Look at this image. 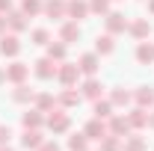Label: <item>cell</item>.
I'll list each match as a JSON object with an SVG mask.
<instances>
[{
  "label": "cell",
  "mask_w": 154,
  "mask_h": 151,
  "mask_svg": "<svg viewBox=\"0 0 154 151\" xmlns=\"http://www.w3.org/2000/svg\"><path fill=\"white\" fill-rule=\"evenodd\" d=\"M45 125H48L54 133H65L68 128H71V116L65 113V110H57V107H54L51 116H45Z\"/></svg>",
  "instance_id": "cell-1"
},
{
  "label": "cell",
  "mask_w": 154,
  "mask_h": 151,
  "mask_svg": "<svg viewBox=\"0 0 154 151\" xmlns=\"http://www.w3.org/2000/svg\"><path fill=\"white\" fill-rule=\"evenodd\" d=\"M57 68L59 65H54L51 57H42V59L33 62V74H36L38 80H54V77H57Z\"/></svg>",
  "instance_id": "cell-2"
},
{
  "label": "cell",
  "mask_w": 154,
  "mask_h": 151,
  "mask_svg": "<svg viewBox=\"0 0 154 151\" xmlns=\"http://www.w3.org/2000/svg\"><path fill=\"white\" fill-rule=\"evenodd\" d=\"M77 77H80V65H77V62H62L57 68V80L62 86H74Z\"/></svg>",
  "instance_id": "cell-3"
},
{
  "label": "cell",
  "mask_w": 154,
  "mask_h": 151,
  "mask_svg": "<svg viewBox=\"0 0 154 151\" xmlns=\"http://www.w3.org/2000/svg\"><path fill=\"white\" fill-rule=\"evenodd\" d=\"M104 21H107V33H110V36L125 33V30H128V24H131L122 12H107V15H104Z\"/></svg>",
  "instance_id": "cell-4"
},
{
  "label": "cell",
  "mask_w": 154,
  "mask_h": 151,
  "mask_svg": "<svg viewBox=\"0 0 154 151\" xmlns=\"http://www.w3.org/2000/svg\"><path fill=\"white\" fill-rule=\"evenodd\" d=\"M83 133H86V139L101 142L110 131H107V122H104V119H89V122H86V128H83Z\"/></svg>",
  "instance_id": "cell-5"
},
{
  "label": "cell",
  "mask_w": 154,
  "mask_h": 151,
  "mask_svg": "<svg viewBox=\"0 0 154 151\" xmlns=\"http://www.w3.org/2000/svg\"><path fill=\"white\" fill-rule=\"evenodd\" d=\"M128 33H131L136 42H145V39L151 36V21H148V18H136V21H131V24H128Z\"/></svg>",
  "instance_id": "cell-6"
},
{
  "label": "cell",
  "mask_w": 154,
  "mask_h": 151,
  "mask_svg": "<svg viewBox=\"0 0 154 151\" xmlns=\"http://www.w3.org/2000/svg\"><path fill=\"white\" fill-rule=\"evenodd\" d=\"M42 12L48 18H68V0H45Z\"/></svg>",
  "instance_id": "cell-7"
},
{
  "label": "cell",
  "mask_w": 154,
  "mask_h": 151,
  "mask_svg": "<svg viewBox=\"0 0 154 151\" xmlns=\"http://www.w3.org/2000/svg\"><path fill=\"white\" fill-rule=\"evenodd\" d=\"M107 131L113 133V136H128L131 133V125H128V116H110L107 119Z\"/></svg>",
  "instance_id": "cell-8"
},
{
  "label": "cell",
  "mask_w": 154,
  "mask_h": 151,
  "mask_svg": "<svg viewBox=\"0 0 154 151\" xmlns=\"http://www.w3.org/2000/svg\"><path fill=\"white\" fill-rule=\"evenodd\" d=\"M77 65H80V74L95 77L98 68H101V59H98V54H83V57L77 59Z\"/></svg>",
  "instance_id": "cell-9"
},
{
  "label": "cell",
  "mask_w": 154,
  "mask_h": 151,
  "mask_svg": "<svg viewBox=\"0 0 154 151\" xmlns=\"http://www.w3.org/2000/svg\"><path fill=\"white\" fill-rule=\"evenodd\" d=\"M27 77H30V65H24V62L6 65V80H9V83H24Z\"/></svg>",
  "instance_id": "cell-10"
},
{
  "label": "cell",
  "mask_w": 154,
  "mask_h": 151,
  "mask_svg": "<svg viewBox=\"0 0 154 151\" xmlns=\"http://www.w3.org/2000/svg\"><path fill=\"white\" fill-rule=\"evenodd\" d=\"M83 98H89V101H98V98H101V95H104V83H101V80H98V77H86V80H83Z\"/></svg>",
  "instance_id": "cell-11"
},
{
  "label": "cell",
  "mask_w": 154,
  "mask_h": 151,
  "mask_svg": "<svg viewBox=\"0 0 154 151\" xmlns=\"http://www.w3.org/2000/svg\"><path fill=\"white\" fill-rule=\"evenodd\" d=\"M0 54H3V57H18V54H21V42H18L15 33L0 36Z\"/></svg>",
  "instance_id": "cell-12"
},
{
  "label": "cell",
  "mask_w": 154,
  "mask_h": 151,
  "mask_svg": "<svg viewBox=\"0 0 154 151\" xmlns=\"http://www.w3.org/2000/svg\"><path fill=\"white\" fill-rule=\"evenodd\" d=\"M80 39V24L77 21H65L62 27H59V42H65V45H71Z\"/></svg>",
  "instance_id": "cell-13"
},
{
  "label": "cell",
  "mask_w": 154,
  "mask_h": 151,
  "mask_svg": "<svg viewBox=\"0 0 154 151\" xmlns=\"http://www.w3.org/2000/svg\"><path fill=\"white\" fill-rule=\"evenodd\" d=\"M42 142H45V136L38 133V128H30V131H24V133H21V145H24L27 151H36Z\"/></svg>",
  "instance_id": "cell-14"
},
{
  "label": "cell",
  "mask_w": 154,
  "mask_h": 151,
  "mask_svg": "<svg viewBox=\"0 0 154 151\" xmlns=\"http://www.w3.org/2000/svg\"><path fill=\"white\" fill-rule=\"evenodd\" d=\"M86 15H89V3H86V0H68V18L71 21L80 24Z\"/></svg>",
  "instance_id": "cell-15"
},
{
  "label": "cell",
  "mask_w": 154,
  "mask_h": 151,
  "mask_svg": "<svg viewBox=\"0 0 154 151\" xmlns=\"http://www.w3.org/2000/svg\"><path fill=\"white\" fill-rule=\"evenodd\" d=\"M80 98H83V95L74 92V86H62V92H59L57 104H59V107H77V104H80Z\"/></svg>",
  "instance_id": "cell-16"
},
{
  "label": "cell",
  "mask_w": 154,
  "mask_h": 151,
  "mask_svg": "<svg viewBox=\"0 0 154 151\" xmlns=\"http://www.w3.org/2000/svg\"><path fill=\"white\" fill-rule=\"evenodd\" d=\"M128 125H131V131L145 128V125H148V113H145V107H134V110L128 113Z\"/></svg>",
  "instance_id": "cell-17"
},
{
  "label": "cell",
  "mask_w": 154,
  "mask_h": 151,
  "mask_svg": "<svg viewBox=\"0 0 154 151\" xmlns=\"http://www.w3.org/2000/svg\"><path fill=\"white\" fill-rule=\"evenodd\" d=\"M113 51H116V42H113L110 33H104V36L95 39V54H98V57H110Z\"/></svg>",
  "instance_id": "cell-18"
},
{
  "label": "cell",
  "mask_w": 154,
  "mask_h": 151,
  "mask_svg": "<svg viewBox=\"0 0 154 151\" xmlns=\"http://www.w3.org/2000/svg\"><path fill=\"white\" fill-rule=\"evenodd\" d=\"M136 107H154V86H139L134 92Z\"/></svg>",
  "instance_id": "cell-19"
},
{
  "label": "cell",
  "mask_w": 154,
  "mask_h": 151,
  "mask_svg": "<svg viewBox=\"0 0 154 151\" xmlns=\"http://www.w3.org/2000/svg\"><path fill=\"white\" fill-rule=\"evenodd\" d=\"M21 125H24V131H30V128H42V125H45L42 110H27V113L21 116Z\"/></svg>",
  "instance_id": "cell-20"
},
{
  "label": "cell",
  "mask_w": 154,
  "mask_h": 151,
  "mask_svg": "<svg viewBox=\"0 0 154 151\" xmlns=\"http://www.w3.org/2000/svg\"><path fill=\"white\" fill-rule=\"evenodd\" d=\"M136 62H139V65H151L154 62V45L139 42V45H136Z\"/></svg>",
  "instance_id": "cell-21"
},
{
  "label": "cell",
  "mask_w": 154,
  "mask_h": 151,
  "mask_svg": "<svg viewBox=\"0 0 154 151\" xmlns=\"http://www.w3.org/2000/svg\"><path fill=\"white\" fill-rule=\"evenodd\" d=\"M6 27H9L12 33H21V30H27L30 24H27V15H24V12H9V15H6Z\"/></svg>",
  "instance_id": "cell-22"
},
{
  "label": "cell",
  "mask_w": 154,
  "mask_h": 151,
  "mask_svg": "<svg viewBox=\"0 0 154 151\" xmlns=\"http://www.w3.org/2000/svg\"><path fill=\"white\" fill-rule=\"evenodd\" d=\"M36 98V92L27 86V83H15V89H12V101L15 104H27V101H33Z\"/></svg>",
  "instance_id": "cell-23"
},
{
  "label": "cell",
  "mask_w": 154,
  "mask_h": 151,
  "mask_svg": "<svg viewBox=\"0 0 154 151\" xmlns=\"http://www.w3.org/2000/svg\"><path fill=\"white\" fill-rule=\"evenodd\" d=\"M92 113H95V119H104V122H107V119L113 116V101H101V98L92 101Z\"/></svg>",
  "instance_id": "cell-24"
},
{
  "label": "cell",
  "mask_w": 154,
  "mask_h": 151,
  "mask_svg": "<svg viewBox=\"0 0 154 151\" xmlns=\"http://www.w3.org/2000/svg\"><path fill=\"white\" fill-rule=\"evenodd\" d=\"M110 101H113V107H128V104L134 101V92H128V89L116 86V89H113V95H110Z\"/></svg>",
  "instance_id": "cell-25"
},
{
  "label": "cell",
  "mask_w": 154,
  "mask_h": 151,
  "mask_svg": "<svg viewBox=\"0 0 154 151\" xmlns=\"http://www.w3.org/2000/svg\"><path fill=\"white\" fill-rule=\"evenodd\" d=\"M33 101H36V110H42V113H51V110L57 107V98H54V95H48V92H38Z\"/></svg>",
  "instance_id": "cell-26"
},
{
  "label": "cell",
  "mask_w": 154,
  "mask_h": 151,
  "mask_svg": "<svg viewBox=\"0 0 154 151\" xmlns=\"http://www.w3.org/2000/svg\"><path fill=\"white\" fill-rule=\"evenodd\" d=\"M65 51H68L65 42H48V57L54 59V62H62L65 59Z\"/></svg>",
  "instance_id": "cell-27"
},
{
  "label": "cell",
  "mask_w": 154,
  "mask_h": 151,
  "mask_svg": "<svg viewBox=\"0 0 154 151\" xmlns=\"http://www.w3.org/2000/svg\"><path fill=\"white\" fill-rule=\"evenodd\" d=\"M122 145H125V139L122 136H113V133H107L101 139V151H122Z\"/></svg>",
  "instance_id": "cell-28"
},
{
  "label": "cell",
  "mask_w": 154,
  "mask_h": 151,
  "mask_svg": "<svg viewBox=\"0 0 154 151\" xmlns=\"http://www.w3.org/2000/svg\"><path fill=\"white\" fill-rule=\"evenodd\" d=\"M68 151H89V139H86V133H74V136H68Z\"/></svg>",
  "instance_id": "cell-29"
},
{
  "label": "cell",
  "mask_w": 154,
  "mask_h": 151,
  "mask_svg": "<svg viewBox=\"0 0 154 151\" xmlns=\"http://www.w3.org/2000/svg\"><path fill=\"white\" fill-rule=\"evenodd\" d=\"M42 6H45L42 0H21V12H24L27 18H33V15H38V12H42Z\"/></svg>",
  "instance_id": "cell-30"
},
{
  "label": "cell",
  "mask_w": 154,
  "mask_h": 151,
  "mask_svg": "<svg viewBox=\"0 0 154 151\" xmlns=\"http://www.w3.org/2000/svg\"><path fill=\"white\" fill-rule=\"evenodd\" d=\"M122 151H145V139L142 136H125V145H122Z\"/></svg>",
  "instance_id": "cell-31"
},
{
  "label": "cell",
  "mask_w": 154,
  "mask_h": 151,
  "mask_svg": "<svg viewBox=\"0 0 154 151\" xmlns=\"http://www.w3.org/2000/svg\"><path fill=\"white\" fill-rule=\"evenodd\" d=\"M30 39H33V45H45V48H48V42H51V33H48L45 27H38V30H33V33H30Z\"/></svg>",
  "instance_id": "cell-32"
},
{
  "label": "cell",
  "mask_w": 154,
  "mask_h": 151,
  "mask_svg": "<svg viewBox=\"0 0 154 151\" xmlns=\"http://www.w3.org/2000/svg\"><path fill=\"white\" fill-rule=\"evenodd\" d=\"M89 12H95V15H107V12H110V0H89Z\"/></svg>",
  "instance_id": "cell-33"
},
{
  "label": "cell",
  "mask_w": 154,
  "mask_h": 151,
  "mask_svg": "<svg viewBox=\"0 0 154 151\" xmlns=\"http://www.w3.org/2000/svg\"><path fill=\"white\" fill-rule=\"evenodd\" d=\"M9 139H12V128L9 125H0V145H9Z\"/></svg>",
  "instance_id": "cell-34"
},
{
  "label": "cell",
  "mask_w": 154,
  "mask_h": 151,
  "mask_svg": "<svg viewBox=\"0 0 154 151\" xmlns=\"http://www.w3.org/2000/svg\"><path fill=\"white\" fill-rule=\"evenodd\" d=\"M36 151H59V145H57V142H48V139H45V142H42Z\"/></svg>",
  "instance_id": "cell-35"
},
{
  "label": "cell",
  "mask_w": 154,
  "mask_h": 151,
  "mask_svg": "<svg viewBox=\"0 0 154 151\" xmlns=\"http://www.w3.org/2000/svg\"><path fill=\"white\" fill-rule=\"evenodd\" d=\"M12 12V0H0V15H9Z\"/></svg>",
  "instance_id": "cell-36"
},
{
  "label": "cell",
  "mask_w": 154,
  "mask_h": 151,
  "mask_svg": "<svg viewBox=\"0 0 154 151\" xmlns=\"http://www.w3.org/2000/svg\"><path fill=\"white\" fill-rule=\"evenodd\" d=\"M3 30H6V15H0V36H3Z\"/></svg>",
  "instance_id": "cell-37"
},
{
  "label": "cell",
  "mask_w": 154,
  "mask_h": 151,
  "mask_svg": "<svg viewBox=\"0 0 154 151\" xmlns=\"http://www.w3.org/2000/svg\"><path fill=\"white\" fill-rule=\"evenodd\" d=\"M0 83H6V68H0Z\"/></svg>",
  "instance_id": "cell-38"
},
{
  "label": "cell",
  "mask_w": 154,
  "mask_h": 151,
  "mask_svg": "<svg viewBox=\"0 0 154 151\" xmlns=\"http://www.w3.org/2000/svg\"><path fill=\"white\" fill-rule=\"evenodd\" d=\"M148 128H154V113H148Z\"/></svg>",
  "instance_id": "cell-39"
},
{
  "label": "cell",
  "mask_w": 154,
  "mask_h": 151,
  "mask_svg": "<svg viewBox=\"0 0 154 151\" xmlns=\"http://www.w3.org/2000/svg\"><path fill=\"white\" fill-rule=\"evenodd\" d=\"M148 12H151V15H154V0H148Z\"/></svg>",
  "instance_id": "cell-40"
},
{
  "label": "cell",
  "mask_w": 154,
  "mask_h": 151,
  "mask_svg": "<svg viewBox=\"0 0 154 151\" xmlns=\"http://www.w3.org/2000/svg\"><path fill=\"white\" fill-rule=\"evenodd\" d=\"M0 151H12V148H9V145H0Z\"/></svg>",
  "instance_id": "cell-41"
}]
</instances>
